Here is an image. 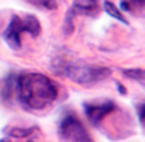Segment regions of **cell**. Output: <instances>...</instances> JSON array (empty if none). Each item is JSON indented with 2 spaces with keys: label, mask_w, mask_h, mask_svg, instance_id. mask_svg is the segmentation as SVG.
<instances>
[{
  "label": "cell",
  "mask_w": 145,
  "mask_h": 142,
  "mask_svg": "<svg viewBox=\"0 0 145 142\" xmlns=\"http://www.w3.org/2000/svg\"><path fill=\"white\" fill-rule=\"evenodd\" d=\"M40 21L32 14H26L24 18L21 16H13L10 21L7 30L3 32V39L8 43L10 48L13 50H19L21 48V34L27 32L32 37H37L40 34Z\"/></svg>",
  "instance_id": "7a4b0ae2"
},
{
  "label": "cell",
  "mask_w": 145,
  "mask_h": 142,
  "mask_svg": "<svg viewBox=\"0 0 145 142\" xmlns=\"http://www.w3.org/2000/svg\"><path fill=\"white\" fill-rule=\"evenodd\" d=\"M30 5H35V7H40V8L45 10H54L57 7V0H26Z\"/></svg>",
  "instance_id": "9c48e42d"
},
{
  "label": "cell",
  "mask_w": 145,
  "mask_h": 142,
  "mask_svg": "<svg viewBox=\"0 0 145 142\" xmlns=\"http://www.w3.org/2000/svg\"><path fill=\"white\" fill-rule=\"evenodd\" d=\"M34 131L35 129H19L18 131H13V133L3 137L0 142H34Z\"/></svg>",
  "instance_id": "52a82bcc"
},
{
  "label": "cell",
  "mask_w": 145,
  "mask_h": 142,
  "mask_svg": "<svg viewBox=\"0 0 145 142\" xmlns=\"http://www.w3.org/2000/svg\"><path fill=\"white\" fill-rule=\"evenodd\" d=\"M137 110H139V120H140V125L144 126V104H140V105L137 107Z\"/></svg>",
  "instance_id": "8fae6325"
},
{
  "label": "cell",
  "mask_w": 145,
  "mask_h": 142,
  "mask_svg": "<svg viewBox=\"0 0 145 142\" xmlns=\"http://www.w3.org/2000/svg\"><path fill=\"white\" fill-rule=\"evenodd\" d=\"M19 99L29 110H43L57 98L56 85L43 73H26L18 82Z\"/></svg>",
  "instance_id": "6da1fadb"
},
{
  "label": "cell",
  "mask_w": 145,
  "mask_h": 142,
  "mask_svg": "<svg viewBox=\"0 0 145 142\" xmlns=\"http://www.w3.org/2000/svg\"><path fill=\"white\" fill-rule=\"evenodd\" d=\"M116 86H118V90H120V93H121V94H124V93H126V90H124V88H123L121 85H120V83H118Z\"/></svg>",
  "instance_id": "7c38bea8"
},
{
  "label": "cell",
  "mask_w": 145,
  "mask_h": 142,
  "mask_svg": "<svg viewBox=\"0 0 145 142\" xmlns=\"http://www.w3.org/2000/svg\"><path fill=\"white\" fill-rule=\"evenodd\" d=\"M112 70L108 67H99V65H85V64H69L65 67V75L70 80L80 85H96L110 77Z\"/></svg>",
  "instance_id": "3957f363"
},
{
  "label": "cell",
  "mask_w": 145,
  "mask_h": 142,
  "mask_svg": "<svg viewBox=\"0 0 145 142\" xmlns=\"http://www.w3.org/2000/svg\"><path fill=\"white\" fill-rule=\"evenodd\" d=\"M126 77H131L132 80H144V69H131V70H124Z\"/></svg>",
  "instance_id": "30bf717a"
},
{
  "label": "cell",
  "mask_w": 145,
  "mask_h": 142,
  "mask_svg": "<svg viewBox=\"0 0 145 142\" xmlns=\"http://www.w3.org/2000/svg\"><path fill=\"white\" fill-rule=\"evenodd\" d=\"M113 110H115V102H112V101H104V102H99V104H86L85 107L86 116L93 125H99Z\"/></svg>",
  "instance_id": "5b68a950"
},
{
  "label": "cell",
  "mask_w": 145,
  "mask_h": 142,
  "mask_svg": "<svg viewBox=\"0 0 145 142\" xmlns=\"http://www.w3.org/2000/svg\"><path fill=\"white\" fill-rule=\"evenodd\" d=\"M59 136L64 142H93L83 123L72 112H67L62 116L59 123Z\"/></svg>",
  "instance_id": "277c9868"
},
{
  "label": "cell",
  "mask_w": 145,
  "mask_h": 142,
  "mask_svg": "<svg viewBox=\"0 0 145 142\" xmlns=\"http://www.w3.org/2000/svg\"><path fill=\"white\" fill-rule=\"evenodd\" d=\"M128 2H134L137 5H144V0H128Z\"/></svg>",
  "instance_id": "4fadbf2b"
},
{
  "label": "cell",
  "mask_w": 145,
  "mask_h": 142,
  "mask_svg": "<svg viewBox=\"0 0 145 142\" xmlns=\"http://www.w3.org/2000/svg\"><path fill=\"white\" fill-rule=\"evenodd\" d=\"M102 5H104V10H105L107 13L110 14V16H113L115 19H118V21H121V22H124V24H128V21H126V18L121 14V11H120L118 8H116L115 5L112 3V2H108V0H104L102 2Z\"/></svg>",
  "instance_id": "ba28073f"
},
{
  "label": "cell",
  "mask_w": 145,
  "mask_h": 142,
  "mask_svg": "<svg viewBox=\"0 0 145 142\" xmlns=\"http://www.w3.org/2000/svg\"><path fill=\"white\" fill-rule=\"evenodd\" d=\"M70 13L94 16V14L99 13V3H97V0H78L72 7Z\"/></svg>",
  "instance_id": "8992f818"
}]
</instances>
